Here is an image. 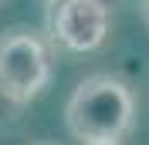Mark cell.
Instances as JSON below:
<instances>
[{
	"label": "cell",
	"instance_id": "cell-1",
	"mask_svg": "<svg viewBox=\"0 0 149 145\" xmlns=\"http://www.w3.org/2000/svg\"><path fill=\"white\" fill-rule=\"evenodd\" d=\"M65 125L81 145H122L136 125V95L115 74H92L74 84Z\"/></svg>",
	"mask_w": 149,
	"mask_h": 145
},
{
	"label": "cell",
	"instance_id": "cell-2",
	"mask_svg": "<svg viewBox=\"0 0 149 145\" xmlns=\"http://www.w3.org/2000/svg\"><path fill=\"white\" fill-rule=\"evenodd\" d=\"M51 51L31 27L0 30V98L27 105L51 84Z\"/></svg>",
	"mask_w": 149,
	"mask_h": 145
},
{
	"label": "cell",
	"instance_id": "cell-3",
	"mask_svg": "<svg viewBox=\"0 0 149 145\" xmlns=\"http://www.w3.org/2000/svg\"><path fill=\"white\" fill-rule=\"evenodd\" d=\"M112 10L105 0H58L51 10V34L74 54H92L105 44Z\"/></svg>",
	"mask_w": 149,
	"mask_h": 145
},
{
	"label": "cell",
	"instance_id": "cell-4",
	"mask_svg": "<svg viewBox=\"0 0 149 145\" xmlns=\"http://www.w3.org/2000/svg\"><path fill=\"white\" fill-rule=\"evenodd\" d=\"M142 17H146V24H149V0H142Z\"/></svg>",
	"mask_w": 149,
	"mask_h": 145
},
{
	"label": "cell",
	"instance_id": "cell-5",
	"mask_svg": "<svg viewBox=\"0 0 149 145\" xmlns=\"http://www.w3.org/2000/svg\"><path fill=\"white\" fill-rule=\"evenodd\" d=\"M31 145H58V142H47V138H41V142H31Z\"/></svg>",
	"mask_w": 149,
	"mask_h": 145
},
{
	"label": "cell",
	"instance_id": "cell-6",
	"mask_svg": "<svg viewBox=\"0 0 149 145\" xmlns=\"http://www.w3.org/2000/svg\"><path fill=\"white\" fill-rule=\"evenodd\" d=\"M0 3H3V0H0Z\"/></svg>",
	"mask_w": 149,
	"mask_h": 145
}]
</instances>
